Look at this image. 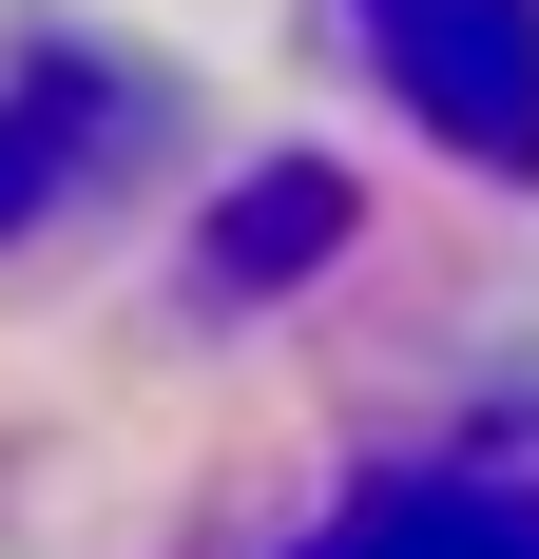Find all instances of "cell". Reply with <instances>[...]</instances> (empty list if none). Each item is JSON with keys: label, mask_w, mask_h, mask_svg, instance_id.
Wrapping results in <instances>:
<instances>
[{"label": "cell", "mask_w": 539, "mask_h": 559, "mask_svg": "<svg viewBox=\"0 0 539 559\" xmlns=\"http://www.w3.org/2000/svg\"><path fill=\"white\" fill-rule=\"evenodd\" d=\"M309 559H539V483H501V463H424V483H367Z\"/></svg>", "instance_id": "obj_2"}, {"label": "cell", "mask_w": 539, "mask_h": 559, "mask_svg": "<svg viewBox=\"0 0 539 559\" xmlns=\"http://www.w3.org/2000/svg\"><path fill=\"white\" fill-rule=\"evenodd\" d=\"M327 231H347V193H327V174H251V193H231V231H213V289L327 271Z\"/></svg>", "instance_id": "obj_3"}, {"label": "cell", "mask_w": 539, "mask_h": 559, "mask_svg": "<svg viewBox=\"0 0 539 559\" xmlns=\"http://www.w3.org/2000/svg\"><path fill=\"white\" fill-rule=\"evenodd\" d=\"M347 39L385 58V97L424 116L443 155L539 174V0H347Z\"/></svg>", "instance_id": "obj_1"}]
</instances>
